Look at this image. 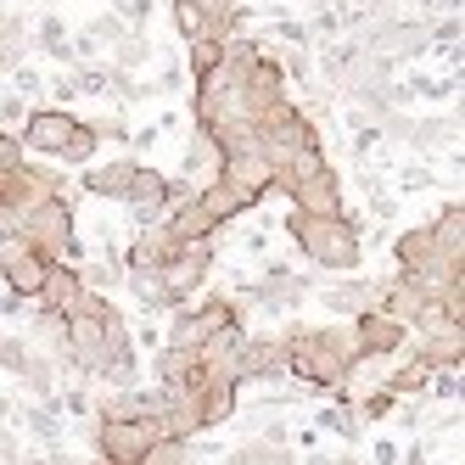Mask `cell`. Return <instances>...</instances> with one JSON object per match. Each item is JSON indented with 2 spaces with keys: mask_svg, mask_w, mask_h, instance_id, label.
Wrapping results in <instances>:
<instances>
[{
  "mask_svg": "<svg viewBox=\"0 0 465 465\" xmlns=\"http://www.w3.org/2000/svg\"><path fill=\"white\" fill-rule=\"evenodd\" d=\"M281 359H286V376L314 392H342L364 364L353 325H292L281 331Z\"/></svg>",
  "mask_w": 465,
  "mask_h": 465,
  "instance_id": "cell-1",
  "label": "cell"
},
{
  "mask_svg": "<svg viewBox=\"0 0 465 465\" xmlns=\"http://www.w3.org/2000/svg\"><path fill=\"white\" fill-rule=\"evenodd\" d=\"M359 224L353 213H286V236L297 242L314 270H331V275H353L364 263V242H359Z\"/></svg>",
  "mask_w": 465,
  "mask_h": 465,
  "instance_id": "cell-2",
  "label": "cell"
},
{
  "mask_svg": "<svg viewBox=\"0 0 465 465\" xmlns=\"http://www.w3.org/2000/svg\"><path fill=\"white\" fill-rule=\"evenodd\" d=\"M62 325H68V353H62V359H68V364H74V371H79L84 381L95 376V364H102V353H107L113 342H124V337H129L124 314L107 303L102 292H90V286L74 297V309L62 314Z\"/></svg>",
  "mask_w": 465,
  "mask_h": 465,
  "instance_id": "cell-3",
  "label": "cell"
},
{
  "mask_svg": "<svg viewBox=\"0 0 465 465\" xmlns=\"http://www.w3.org/2000/svg\"><path fill=\"white\" fill-rule=\"evenodd\" d=\"M17 146L23 157H51V163H95L102 152V135L74 118L68 107H28L23 129H17Z\"/></svg>",
  "mask_w": 465,
  "mask_h": 465,
  "instance_id": "cell-4",
  "label": "cell"
},
{
  "mask_svg": "<svg viewBox=\"0 0 465 465\" xmlns=\"http://www.w3.org/2000/svg\"><path fill=\"white\" fill-rule=\"evenodd\" d=\"M23 236H28V247L35 252H45L51 263H79V219H74V196H45V203H35L28 213H17L12 219Z\"/></svg>",
  "mask_w": 465,
  "mask_h": 465,
  "instance_id": "cell-5",
  "label": "cell"
},
{
  "mask_svg": "<svg viewBox=\"0 0 465 465\" xmlns=\"http://www.w3.org/2000/svg\"><path fill=\"white\" fill-rule=\"evenodd\" d=\"M213 258H219V247H213V236H196V242H174L169 247V258L157 263V292H163V303H191L196 292L208 286V275H213Z\"/></svg>",
  "mask_w": 465,
  "mask_h": 465,
  "instance_id": "cell-6",
  "label": "cell"
},
{
  "mask_svg": "<svg viewBox=\"0 0 465 465\" xmlns=\"http://www.w3.org/2000/svg\"><path fill=\"white\" fill-rule=\"evenodd\" d=\"M230 320H242L236 297H203V303H174L169 325H163V348H203L213 331H224Z\"/></svg>",
  "mask_w": 465,
  "mask_h": 465,
  "instance_id": "cell-7",
  "label": "cell"
},
{
  "mask_svg": "<svg viewBox=\"0 0 465 465\" xmlns=\"http://www.w3.org/2000/svg\"><path fill=\"white\" fill-rule=\"evenodd\" d=\"M163 415L157 420H107L95 415V449H102V465H141L152 443H163Z\"/></svg>",
  "mask_w": 465,
  "mask_h": 465,
  "instance_id": "cell-8",
  "label": "cell"
},
{
  "mask_svg": "<svg viewBox=\"0 0 465 465\" xmlns=\"http://www.w3.org/2000/svg\"><path fill=\"white\" fill-rule=\"evenodd\" d=\"M353 325V342H359V359H398L410 348V325H398L392 314H381V309H364V314H353L348 320Z\"/></svg>",
  "mask_w": 465,
  "mask_h": 465,
  "instance_id": "cell-9",
  "label": "cell"
},
{
  "mask_svg": "<svg viewBox=\"0 0 465 465\" xmlns=\"http://www.w3.org/2000/svg\"><path fill=\"white\" fill-rule=\"evenodd\" d=\"M219 169H224V152L213 146L208 129H196V124H191L185 152H180V185H185V191H203V185L219 180Z\"/></svg>",
  "mask_w": 465,
  "mask_h": 465,
  "instance_id": "cell-10",
  "label": "cell"
},
{
  "mask_svg": "<svg viewBox=\"0 0 465 465\" xmlns=\"http://www.w3.org/2000/svg\"><path fill=\"white\" fill-rule=\"evenodd\" d=\"M236 191H247L252 203H263V196L275 191V169H270V157H263L258 146H242V152H224V169H219Z\"/></svg>",
  "mask_w": 465,
  "mask_h": 465,
  "instance_id": "cell-11",
  "label": "cell"
},
{
  "mask_svg": "<svg viewBox=\"0 0 465 465\" xmlns=\"http://www.w3.org/2000/svg\"><path fill=\"white\" fill-rule=\"evenodd\" d=\"M376 303H381V281H371V275H342V281L320 286V309L325 314H342V320L376 309Z\"/></svg>",
  "mask_w": 465,
  "mask_h": 465,
  "instance_id": "cell-12",
  "label": "cell"
},
{
  "mask_svg": "<svg viewBox=\"0 0 465 465\" xmlns=\"http://www.w3.org/2000/svg\"><path fill=\"white\" fill-rule=\"evenodd\" d=\"M191 196H196V208L208 213V224H213V230H219V224H236V219H247V213L258 208L252 196H247V191H236L224 174H219L213 185H203V191H191Z\"/></svg>",
  "mask_w": 465,
  "mask_h": 465,
  "instance_id": "cell-13",
  "label": "cell"
},
{
  "mask_svg": "<svg viewBox=\"0 0 465 465\" xmlns=\"http://www.w3.org/2000/svg\"><path fill=\"white\" fill-rule=\"evenodd\" d=\"M95 415H107V420H157L163 415V392L157 387H113L107 404H95Z\"/></svg>",
  "mask_w": 465,
  "mask_h": 465,
  "instance_id": "cell-14",
  "label": "cell"
},
{
  "mask_svg": "<svg viewBox=\"0 0 465 465\" xmlns=\"http://www.w3.org/2000/svg\"><path fill=\"white\" fill-rule=\"evenodd\" d=\"M79 292H84V281H79V270H74V263H51V275H45V286H40V297H35V303H40L45 314H68Z\"/></svg>",
  "mask_w": 465,
  "mask_h": 465,
  "instance_id": "cell-15",
  "label": "cell"
},
{
  "mask_svg": "<svg viewBox=\"0 0 465 465\" xmlns=\"http://www.w3.org/2000/svg\"><path fill=\"white\" fill-rule=\"evenodd\" d=\"M28 438H40L45 449H62V404L56 398H45V404H17V415H12Z\"/></svg>",
  "mask_w": 465,
  "mask_h": 465,
  "instance_id": "cell-16",
  "label": "cell"
},
{
  "mask_svg": "<svg viewBox=\"0 0 465 465\" xmlns=\"http://www.w3.org/2000/svg\"><path fill=\"white\" fill-rule=\"evenodd\" d=\"M45 275H51V258H45V252H35V247H28L17 263H6V270H0V281H6V292H12V297H40Z\"/></svg>",
  "mask_w": 465,
  "mask_h": 465,
  "instance_id": "cell-17",
  "label": "cell"
},
{
  "mask_svg": "<svg viewBox=\"0 0 465 465\" xmlns=\"http://www.w3.org/2000/svg\"><path fill=\"white\" fill-rule=\"evenodd\" d=\"M224 28H208V35H196V40H185V68H191V79H203V74H213L219 62H224Z\"/></svg>",
  "mask_w": 465,
  "mask_h": 465,
  "instance_id": "cell-18",
  "label": "cell"
},
{
  "mask_svg": "<svg viewBox=\"0 0 465 465\" xmlns=\"http://www.w3.org/2000/svg\"><path fill=\"white\" fill-rule=\"evenodd\" d=\"M152 56H157V45H152V35H146V28H124V40L113 45V62H107V68H124V74H141V68H146Z\"/></svg>",
  "mask_w": 465,
  "mask_h": 465,
  "instance_id": "cell-19",
  "label": "cell"
},
{
  "mask_svg": "<svg viewBox=\"0 0 465 465\" xmlns=\"http://www.w3.org/2000/svg\"><path fill=\"white\" fill-rule=\"evenodd\" d=\"M387 364H392V371H387V381H381V387H387L392 398L420 392V387H426V376H431V364H426L420 353H410V359H387Z\"/></svg>",
  "mask_w": 465,
  "mask_h": 465,
  "instance_id": "cell-20",
  "label": "cell"
},
{
  "mask_svg": "<svg viewBox=\"0 0 465 465\" xmlns=\"http://www.w3.org/2000/svg\"><path fill=\"white\" fill-rule=\"evenodd\" d=\"M28 51V17L23 12H0V74H12Z\"/></svg>",
  "mask_w": 465,
  "mask_h": 465,
  "instance_id": "cell-21",
  "label": "cell"
},
{
  "mask_svg": "<svg viewBox=\"0 0 465 465\" xmlns=\"http://www.w3.org/2000/svg\"><path fill=\"white\" fill-rule=\"evenodd\" d=\"M35 51H45L51 62H62V68H74V51H68V23H62L56 12L35 23Z\"/></svg>",
  "mask_w": 465,
  "mask_h": 465,
  "instance_id": "cell-22",
  "label": "cell"
},
{
  "mask_svg": "<svg viewBox=\"0 0 465 465\" xmlns=\"http://www.w3.org/2000/svg\"><path fill=\"white\" fill-rule=\"evenodd\" d=\"M431 224V236L443 242V252H454V258H465V208H460V196L438 213V219H426Z\"/></svg>",
  "mask_w": 465,
  "mask_h": 465,
  "instance_id": "cell-23",
  "label": "cell"
},
{
  "mask_svg": "<svg viewBox=\"0 0 465 465\" xmlns=\"http://www.w3.org/2000/svg\"><path fill=\"white\" fill-rule=\"evenodd\" d=\"M174 129H180V113H163V118H152V124H135V129H129V146H135V152H157L163 141L174 135Z\"/></svg>",
  "mask_w": 465,
  "mask_h": 465,
  "instance_id": "cell-24",
  "label": "cell"
},
{
  "mask_svg": "<svg viewBox=\"0 0 465 465\" xmlns=\"http://www.w3.org/2000/svg\"><path fill=\"white\" fill-rule=\"evenodd\" d=\"M28 364H35V348H28L23 337H12V331H0V376H17L23 381Z\"/></svg>",
  "mask_w": 465,
  "mask_h": 465,
  "instance_id": "cell-25",
  "label": "cell"
},
{
  "mask_svg": "<svg viewBox=\"0 0 465 465\" xmlns=\"http://www.w3.org/2000/svg\"><path fill=\"white\" fill-rule=\"evenodd\" d=\"M68 79H74V95H90V102H102V95H107V79H113V68H95V62H74Z\"/></svg>",
  "mask_w": 465,
  "mask_h": 465,
  "instance_id": "cell-26",
  "label": "cell"
},
{
  "mask_svg": "<svg viewBox=\"0 0 465 465\" xmlns=\"http://www.w3.org/2000/svg\"><path fill=\"white\" fill-rule=\"evenodd\" d=\"M426 387H431V398H438V404H454V410H460V364H443V371H431Z\"/></svg>",
  "mask_w": 465,
  "mask_h": 465,
  "instance_id": "cell-27",
  "label": "cell"
},
{
  "mask_svg": "<svg viewBox=\"0 0 465 465\" xmlns=\"http://www.w3.org/2000/svg\"><path fill=\"white\" fill-rule=\"evenodd\" d=\"M6 79H12V90L23 95V102H35V95H45V74L35 68V62H17V68H12Z\"/></svg>",
  "mask_w": 465,
  "mask_h": 465,
  "instance_id": "cell-28",
  "label": "cell"
},
{
  "mask_svg": "<svg viewBox=\"0 0 465 465\" xmlns=\"http://www.w3.org/2000/svg\"><path fill=\"white\" fill-rule=\"evenodd\" d=\"M392 180H398V191H404V196H410V191H431V185H438V174H431L426 163H398V174H392Z\"/></svg>",
  "mask_w": 465,
  "mask_h": 465,
  "instance_id": "cell-29",
  "label": "cell"
},
{
  "mask_svg": "<svg viewBox=\"0 0 465 465\" xmlns=\"http://www.w3.org/2000/svg\"><path fill=\"white\" fill-rule=\"evenodd\" d=\"M23 118H28V102H23L17 90H0V129H6V135H17Z\"/></svg>",
  "mask_w": 465,
  "mask_h": 465,
  "instance_id": "cell-30",
  "label": "cell"
},
{
  "mask_svg": "<svg viewBox=\"0 0 465 465\" xmlns=\"http://www.w3.org/2000/svg\"><path fill=\"white\" fill-rule=\"evenodd\" d=\"M152 12H157L152 0H113V17H118L124 28H146V23H152Z\"/></svg>",
  "mask_w": 465,
  "mask_h": 465,
  "instance_id": "cell-31",
  "label": "cell"
},
{
  "mask_svg": "<svg viewBox=\"0 0 465 465\" xmlns=\"http://www.w3.org/2000/svg\"><path fill=\"white\" fill-rule=\"evenodd\" d=\"M174 28H180V35H185V40H196V35H208V17H203V12H196V6H191V0H174Z\"/></svg>",
  "mask_w": 465,
  "mask_h": 465,
  "instance_id": "cell-32",
  "label": "cell"
},
{
  "mask_svg": "<svg viewBox=\"0 0 465 465\" xmlns=\"http://www.w3.org/2000/svg\"><path fill=\"white\" fill-rule=\"evenodd\" d=\"M84 28H90V35H95V45H102V51H113V45L124 40V23H118L113 12H102V17H90Z\"/></svg>",
  "mask_w": 465,
  "mask_h": 465,
  "instance_id": "cell-33",
  "label": "cell"
},
{
  "mask_svg": "<svg viewBox=\"0 0 465 465\" xmlns=\"http://www.w3.org/2000/svg\"><path fill=\"white\" fill-rule=\"evenodd\" d=\"M129 342H135V348H152V353H157V348H163V325H157L152 314H141V325L129 331Z\"/></svg>",
  "mask_w": 465,
  "mask_h": 465,
  "instance_id": "cell-34",
  "label": "cell"
},
{
  "mask_svg": "<svg viewBox=\"0 0 465 465\" xmlns=\"http://www.w3.org/2000/svg\"><path fill=\"white\" fill-rule=\"evenodd\" d=\"M23 314H35V297H12V292H0V320H23Z\"/></svg>",
  "mask_w": 465,
  "mask_h": 465,
  "instance_id": "cell-35",
  "label": "cell"
},
{
  "mask_svg": "<svg viewBox=\"0 0 465 465\" xmlns=\"http://www.w3.org/2000/svg\"><path fill=\"white\" fill-rule=\"evenodd\" d=\"M398 454H404V443H392V438L371 443V465H398Z\"/></svg>",
  "mask_w": 465,
  "mask_h": 465,
  "instance_id": "cell-36",
  "label": "cell"
},
{
  "mask_svg": "<svg viewBox=\"0 0 465 465\" xmlns=\"http://www.w3.org/2000/svg\"><path fill=\"white\" fill-rule=\"evenodd\" d=\"M12 163H23V146H17V135L0 129V169H12Z\"/></svg>",
  "mask_w": 465,
  "mask_h": 465,
  "instance_id": "cell-37",
  "label": "cell"
},
{
  "mask_svg": "<svg viewBox=\"0 0 465 465\" xmlns=\"http://www.w3.org/2000/svg\"><path fill=\"white\" fill-rule=\"evenodd\" d=\"M180 79H185V68H180V62H163V79H157L152 90H157V95H163V90H180Z\"/></svg>",
  "mask_w": 465,
  "mask_h": 465,
  "instance_id": "cell-38",
  "label": "cell"
},
{
  "mask_svg": "<svg viewBox=\"0 0 465 465\" xmlns=\"http://www.w3.org/2000/svg\"><path fill=\"white\" fill-rule=\"evenodd\" d=\"M242 252H270V230H247V236H242Z\"/></svg>",
  "mask_w": 465,
  "mask_h": 465,
  "instance_id": "cell-39",
  "label": "cell"
},
{
  "mask_svg": "<svg viewBox=\"0 0 465 465\" xmlns=\"http://www.w3.org/2000/svg\"><path fill=\"white\" fill-rule=\"evenodd\" d=\"M17 465H68V460H62V449H40V454H23Z\"/></svg>",
  "mask_w": 465,
  "mask_h": 465,
  "instance_id": "cell-40",
  "label": "cell"
},
{
  "mask_svg": "<svg viewBox=\"0 0 465 465\" xmlns=\"http://www.w3.org/2000/svg\"><path fill=\"white\" fill-rule=\"evenodd\" d=\"M431 17H460V0H426Z\"/></svg>",
  "mask_w": 465,
  "mask_h": 465,
  "instance_id": "cell-41",
  "label": "cell"
},
{
  "mask_svg": "<svg viewBox=\"0 0 465 465\" xmlns=\"http://www.w3.org/2000/svg\"><path fill=\"white\" fill-rule=\"evenodd\" d=\"M303 465H337V454H325V449L314 443V449H303Z\"/></svg>",
  "mask_w": 465,
  "mask_h": 465,
  "instance_id": "cell-42",
  "label": "cell"
},
{
  "mask_svg": "<svg viewBox=\"0 0 465 465\" xmlns=\"http://www.w3.org/2000/svg\"><path fill=\"white\" fill-rule=\"evenodd\" d=\"M337 465H364V460H359V454L348 449V454H337Z\"/></svg>",
  "mask_w": 465,
  "mask_h": 465,
  "instance_id": "cell-43",
  "label": "cell"
},
{
  "mask_svg": "<svg viewBox=\"0 0 465 465\" xmlns=\"http://www.w3.org/2000/svg\"><path fill=\"white\" fill-rule=\"evenodd\" d=\"M6 6H12V0H0V12H6Z\"/></svg>",
  "mask_w": 465,
  "mask_h": 465,
  "instance_id": "cell-44",
  "label": "cell"
},
{
  "mask_svg": "<svg viewBox=\"0 0 465 465\" xmlns=\"http://www.w3.org/2000/svg\"><path fill=\"white\" fill-rule=\"evenodd\" d=\"M443 465H460V460H443Z\"/></svg>",
  "mask_w": 465,
  "mask_h": 465,
  "instance_id": "cell-45",
  "label": "cell"
}]
</instances>
